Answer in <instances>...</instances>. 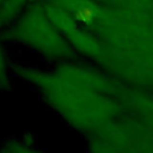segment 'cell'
Here are the masks:
<instances>
[]
</instances>
